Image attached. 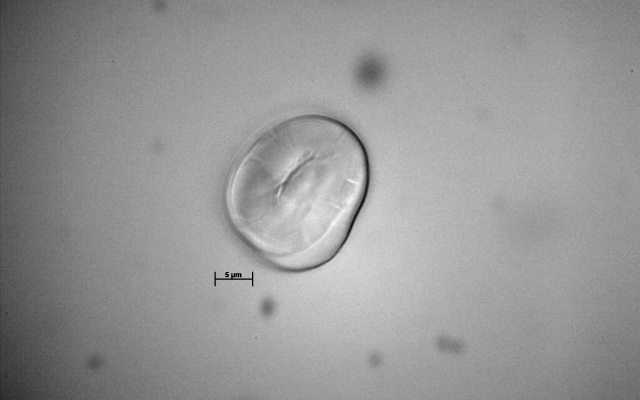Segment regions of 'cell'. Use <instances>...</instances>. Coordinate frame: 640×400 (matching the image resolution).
Masks as SVG:
<instances>
[{"instance_id":"1","label":"cell","mask_w":640,"mask_h":400,"mask_svg":"<svg viewBox=\"0 0 640 400\" xmlns=\"http://www.w3.org/2000/svg\"><path fill=\"white\" fill-rule=\"evenodd\" d=\"M369 185L359 135L332 116L300 114L270 125L244 148L226 182L225 209L266 264L306 272L342 249Z\"/></svg>"}]
</instances>
